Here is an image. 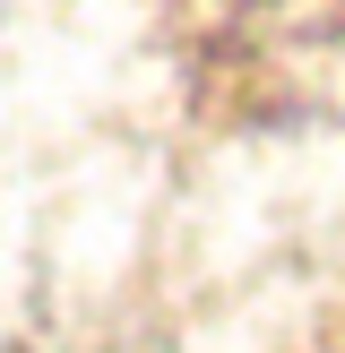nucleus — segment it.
I'll list each match as a JSON object with an SVG mask.
<instances>
[]
</instances>
